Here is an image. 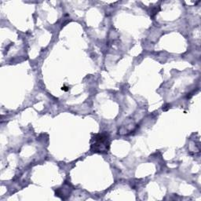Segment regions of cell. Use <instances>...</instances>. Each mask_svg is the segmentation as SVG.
Returning <instances> with one entry per match:
<instances>
[{"label":"cell","mask_w":201,"mask_h":201,"mask_svg":"<svg viewBox=\"0 0 201 201\" xmlns=\"http://www.w3.org/2000/svg\"><path fill=\"white\" fill-rule=\"evenodd\" d=\"M94 142L92 144L91 149L94 152H105L109 148L108 136L105 134H97L93 137Z\"/></svg>","instance_id":"cell-1"},{"label":"cell","mask_w":201,"mask_h":201,"mask_svg":"<svg viewBox=\"0 0 201 201\" xmlns=\"http://www.w3.org/2000/svg\"><path fill=\"white\" fill-rule=\"evenodd\" d=\"M62 90H65V91H68L69 90V87H66V86H64V87H62Z\"/></svg>","instance_id":"cell-2"}]
</instances>
